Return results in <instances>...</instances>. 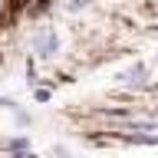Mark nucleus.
I'll return each instance as SVG.
<instances>
[{
	"mask_svg": "<svg viewBox=\"0 0 158 158\" xmlns=\"http://www.w3.org/2000/svg\"><path fill=\"white\" fill-rule=\"evenodd\" d=\"M33 49H36V53H40L43 59L56 56V53H59V36H56V30H46V33L33 36Z\"/></svg>",
	"mask_w": 158,
	"mask_h": 158,
	"instance_id": "nucleus-1",
	"label": "nucleus"
},
{
	"mask_svg": "<svg viewBox=\"0 0 158 158\" xmlns=\"http://www.w3.org/2000/svg\"><path fill=\"white\" fill-rule=\"evenodd\" d=\"M49 99V89H36V102H46Z\"/></svg>",
	"mask_w": 158,
	"mask_h": 158,
	"instance_id": "nucleus-6",
	"label": "nucleus"
},
{
	"mask_svg": "<svg viewBox=\"0 0 158 158\" xmlns=\"http://www.w3.org/2000/svg\"><path fill=\"white\" fill-rule=\"evenodd\" d=\"M17 125H30V115H27V112H20V109H17Z\"/></svg>",
	"mask_w": 158,
	"mask_h": 158,
	"instance_id": "nucleus-5",
	"label": "nucleus"
},
{
	"mask_svg": "<svg viewBox=\"0 0 158 158\" xmlns=\"http://www.w3.org/2000/svg\"><path fill=\"white\" fill-rule=\"evenodd\" d=\"M145 79H148V69L142 66V63H135V66L132 69H125V73H122V76H118V82H122V86H145Z\"/></svg>",
	"mask_w": 158,
	"mask_h": 158,
	"instance_id": "nucleus-2",
	"label": "nucleus"
},
{
	"mask_svg": "<svg viewBox=\"0 0 158 158\" xmlns=\"http://www.w3.org/2000/svg\"><path fill=\"white\" fill-rule=\"evenodd\" d=\"M89 3H92V0H69L66 10H82V7H89Z\"/></svg>",
	"mask_w": 158,
	"mask_h": 158,
	"instance_id": "nucleus-4",
	"label": "nucleus"
},
{
	"mask_svg": "<svg viewBox=\"0 0 158 158\" xmlns=\"http://www.w3.org/2000/svg\"><path fill=\"white\" fill-rule=\"evenodd\" d=\"M3 148H7V152H17V155H23V152L30 148V138H27V135H20V138H10V142H3Z\"/></svg>",
	"mask_w": 158,
	"mask_h": 158,
	"instance_id": "nucleus-3",
	"label": "nucleus"
},
{
	"mask_svg": "<svg viewBox=\"0 0 158 158\" xmlns=\"http://www.w3.org/2000/svg\"><path fill=\"white\" fill-rule=\"evenodd\" d=\"M0 63H3V56H0Z\"/></svg>",
	"mask_w": 158,
	"mask_h": 158,
	"instance_id": "nucleus-7",
	"label": "nucleus"
}]
</instances>
